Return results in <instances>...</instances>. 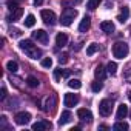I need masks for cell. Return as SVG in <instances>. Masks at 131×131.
Listing matches in <instances>:
<instances>
[{
  "mask_svg": "<svg viewBox=\"0 0 131 131\" xmlns=\"http://www.w3.org/2000/svg\"><path fill=\"white\" fill-rule=\"evenodd\" d=\"M0 119H2V128H6V126H8V123H6V117H5V116H2Z\"/></svg>",
  "mask_w": 131,
  "mask_h": 131,
  "instance_id": "836d02e7",
  "label": "cell"
},
{
  "mask_svg": "<svg viewBox=\"0 0 131 131\" xmlns=\"http://www.w3.org/2000/svg\"><path fill=\"white\" fill-rule=\"evenodd\" d=\"M42 67H43V68H51V67H52V59H51V57H45V59L42 60Z\"/></svg>",
  "mask_w": 131,
  "mask_h": 131,
  "instance_id": "83f0119b",
  "label": "cell"
},
{
  "mask_svg": "<svg viewBox=\"0 0 131 131\" xmlns=\"http://www.w3.org/2000/svg\"><path fill=\"white\" fill-rule=\"evenodd\" d=\"M129 126H128V123H125V122H117V123H114V126H113V129H116V131H126Z\"/></svg>",
  "mask_w": 131,
  "mask_h": 131,
  "instance_id": "44dd1931",
  "label": "cell"
},
{
  "mask_svg": "<svg viewBox=\"0 0 131 131\" xmlns=\"http://www.w3.org/2000/svg\"><path fill=\"white\" fill-rule=\"evenodd\" d=\"M128 17H129V8H128V6H123V8L120 9V14L117 16V20H119L120 23H123V22L128 20Z\"/></svg>",
  "mask_w": 131,
  "mask_h": 131,
  "instance_id": "9a60e30c",
  "label": "cell"
},
{
  "mask_svg": "<svg viewBox=\"0 0 131 131\" xmlns=\"http://www.w3.org/2000/svg\"><path fill=\"white\" fill-rule=\"evenodd\" d=\"M68 73L67 71H63V70H56L54 71V77H56V80H60V77H63V76H67Z\"/></svg>",
  "mask_w": 131,
  "mask_h": 131,
  "instance_id": "f546056e",
  "label": "cell"
},
{
  "mask_svg": "<svg viewBox=\"0 0 131 131\" xmlns=\"http://www.w3.org/2000/svg\"><path fill=\"white\" fill-rule=\"evenodd\" d=\"M128 52H129V48H128V45L125 42H117V43L113 45V54H114V57L123 59V57L128 56Z\"/></svg>",
  "mask_w": 131,
  "mask_h": 131,
  "instance_id": "7a4b0ae2",
  "label": "cell"
},
{
  "mask_svg": "<svg viewBox=\"0 0 131 131\" xmlns=\"http://www.w3.org/2000/svg\"><path fill=\"white\" fill-rule=\"evenodd\" d=\"M111 111H113V100L103 99V100L99 103V113H100V116L108 117V116L111 114Z\"/></svg>",
  "mask_w": 131,
  "mask_h": 131,
  "instance_id": "277c9868",
  "label": "cell"
},
{
  "mask_svg": "<svg viewBox=\"0 0 131 131\" xmlns=\"http://www.w3.org/2000/svg\"><path fill=\"white\" fill-rule=\"evenodd\" d=\"M76 16H77V11H76V9L67 8V9L62 13V16H60V23H62L63 26H70V25L73 23V20L76 19Z\"/></svg>",
  "mask_w": 131,
  "mask_h": 131,
  "instance_id": "3957f363",
  "label": "cell"
},
{
  "mask_svg": "<svg viewBox=\"0 0 131 131\" xmlns=\"http://www.w3.org/2000/svg\"><path fill=\"white\" fill-rule=\"evenodd\" d=\"M102 88H103V85H102L100 82H93V83H91V90H93L94 93H99Z\"/></svg>",
  "mask_w": 131,
  "mask_h": 131,
  "instance_id": "f1b7e54d",
  "label": "cell"
},
{
  "mask_svg": "<svg viewBox=\"0 0 131 131\" xmlns=\"http://www.w3.org/2000/svg\"><path fill=\"white\" fill-rule=\"evenodd\" d=\"M77 102H79V96L77 94H73V93H67V94H65V99H63L65 106L71 108V106L77 105Z\"/></svg>",
  "mask_w": 131,
  "mask_h": 131,
  "instance_id": "8992f818",
  "label": "cell"
},
{
  "mask_svg": "<svg viewBox=\"0 0 131 131\" xmlns=\"http://www.w3.org/2000/svg\"><path fill=\"white\" fill-rule=\"evenodd\" d=\"M49 128H52V125L48 120H40V122H36L32 125V129L34 131H43V129H49Z\"/></svg>",
  "mask_w": 131,
  "mask_h": 131,
  "instance_id": "30bf717a",
  "label": "cell"
},
{
  "mask_svg": "<svg viewBox=\"0 0 131 131\" xmlns=\"http://www.w3.org/2000/svg\"><path fill=\"white\" fill-rule=\"evenodd\" d=\"M100 29H102L103 32H106V34H111V32L114 31V23H113V22L105 20V22H102V23H100Z\"/></svg>",
  "mask_w": 131,
  "mask_h": 131,
  "instance_id": "2e32d148",
  "label": "cell"
},
{
  "mask_svg": "<svg viewBox=\"0 0 131 131\" xmlns=\"http://www.w3.org/2000/svg\"><path fill=\"white\" fill-rule=\"evenodd\" d=\"M71 113L70 111H63L62 114H60V119H59V125L62 126V125H65V123H68L70 120H71Z\"/></svg>",
  "mask_w": 131,
  "mask_h": 131,
  "instance_id": "e0dca14e",
  "label": "cell"
},
{
  "mask_svg": "<svg viewBox=\"0 0 131 131\" xmlns=\"http://www.w3.org/2000/svg\"><path fill=\"white\" fill-rule=\"evenodd\" d=\"M40 16H42V19H43V22H45L46 25H49V26H54V25H56L57 17H56V14H54L52 11H49V9H43V11L40 13Z\"/></svg>",
  "mask_w": 131,
  "mask_h": 131,
  "instance_id": "5b68a950",
  "label": "cell"
},
{
  "mask_svg": "<svg viewBox=\"0 0 131 131\" xmlns=\"http://www.w3.org/2000/svg\"><path fill=\"white\" fill-rule=\"evenodd\" d=\"M6 68H8V71H11V73H17V70H19V65H17L16 62L9 60V62L6 63Z\"/></svg>",
  "mask_w": 131,
  "mask_h": 131,
  "instance_id": "484cf974",
  "label": "cell"
},
{
  "mask_svg": "<svg viewBox=\"0 0 131 131\" xmlns=\"http://www.w3.org/2000/svg\"><path fill=\"white\" fill-rule=\"evenodd\" d=\"M0 99L2 100L6 99V88H2V91H0Z\"/></svg>",
  "mask_w": 131,
  "mask_h": 131,
  "instance_id": "d6a6232c",
  "label": "cell"
},
{
  "mask_svg": "<svg viewBox=\"0 0 131 131\" xmlns=\"http://www.w3.org/2000/svg\"><path fill=\"white\" fill-rule=\"evenodd\" d=\"M128 99H129V100H131V91H129V93H128Z\"/></svg>",
  "mask_w": 131,
  "mask_h": 131,
  "instance_id": "d590c367",
  "label": "cell"
},
{
  "mask_svg": "<svg viewBox=\"0 0 131 131\" xmlns=\"http://www.w3.org/2000/svg\"><path fill=\"white\" fill-rule=\"evenodd\" d=\"M68 86H70V88H73V90H79V88L82 86V83H80V80H79V79H70Z\"/></svg>",
  "mask_w": 131,
  "mask_h": 131,
  "instance_id": "cb8c5ba5",
  "label": "cell"
},
{
  "mask_svg": "<svg viewBox=\"0 0 131 131\" xmlns=\"http://www.w3.org/2000/svg\"><path fill=\"white\" fill-rule=\"evenodd\" d=\"M26 83H28V86H31V88H37V86H39V80H37L34 76H29V77L26 79Z\"/></svg>",
  "mask_w": 131,
  "mask_h": 131,
  "instance_id": "d4e9b609",
  "label": "cell"
},
{
  "mask_svg": "<svg viewBox=\"0 0 131 131\" xmlns=\"http://www.w3.org/2000/svg\"><path fill=\"white\" fill-rule=\"evenodd\" d=\"M67 43H68V36L65 34V32H59V34L56 36V45H57V46L63 48Z\"/></svg>",
  "mask_w": 131,
  "mask_h": 131,
  "instance_id": "8fae6325",
  "label": "cell"
},
{
  "mask_svg": "<svg viewBox=\"0 0 131 131\" xmlns=\"http://www.w3.org/2000/svg\"><path fill=\"white\" fill-rule=\"evenodd\" d=\"M126 114H128V106H126L125 103L119 105V108H117V114H116V119L122 120V119H125V117H126Z\"/></svg>",
  "mask_w": 131,
  "mask_h": 131,
  "instance_id": "5bb4252c",
  "label": "cell"
},
{
  "mask_svg": "<svg viewBox=\"0 0 131 131\" xmlns=\"http://www.w3.org/2000/svg\"><path fill=\"white\" fill-rule=\"evenodd\" d=\"M99 51V45L97 43H91V45H88V48H86V54L88 56H93V54H96Z\"/></svg>",
  "mask_w": 131,
  "mask_h": 131,
  "instance_id": "603a6c76",
  "label": "cell"
},
{
  "mask_svg": "<svg viewBox=\"0 0 131 131\" xmlns=\"http://www.w3.org/2000/svg\"><path fill=\"white\" fill-rule=\"evenodd\" d=\"M22 14H23V9L19 6V8H16V9L11 11V14L8 16V20H9V22H17V20L22 17Z\"/></svg>",
  "mask_w": 131,
  "mask_h": 131,
  "instance_id": "7c38bea8",
  "label": "cell"
},
{
  "mask_svg": "<svg viewBox=\"0 0 131 131\" xmlns=\"http://www.w3.org/2000/svg\"><path fill=\"white\" fill-rule=\"evenodd\" d=\"M42 3H43V0H34V5L36 6H40Z\"/></svg>",
  "mask_w": 131,
  "mask_h": 131,
  "instance_id": "e575fe53",
  "label": "cell"
},
{
  "mask_svg": "<svg viewBox=\"0 0 131 131\" xmlns=\"http://www.w3.org/2000/svg\"><path fill=\"white\" fill-rule=\"evenodd\" d=\"M14 119H16V123H19V125H26V123H29V120H31V114L26 113V111H22V113H17Z\"/></svg>",
  "mask_w": 131,
  "mask_h": 131,
  "instance_id": "52a82bcc",
  "label": "cell"
},
{
  "mask_svg": "<svg viewBox=\"0 0 131 131\" xmlns=\"http://www.w3.org/2000/svg\"><path fill=\"white\" fill-rule=\"evenodd\" d=\"M99 3H100V0H88V3H86V8L93 11V9L99 8Z\"/></svg>",
  "mask_w": 131,
  "mask_h": 131,
  "instance_id": "4316f807",
  "label": "cell"
},
{
  "mask_svg": "<svg viewBox=\"0 0 131 131\" xmlns=\"http://www.w3.org/2000/svg\"><path fill=\"white\" fill-rule=\"evenodd\" d=\"M94 76H96V79H99V80H103L105 79V76H106V73H105V70H103V67H96V70H94Z\"/></svg>",
  "mask_w": 131,
  "mask_h": 131,
  "instance_id": "ac0fdd59",
  "label": "cell"
},
{
  "mask_svg": "<svg viewBox=\"0 0 131 131\" xmlns=\"http://www.w3.org/2000/svg\"><path fill=\"white\" fill-rule=\"evenodd\" d=\"M8 8H9V11H13V9L19 8V5H17L16 2H9V3H8Z\"/></svg>",
  "mask_w": 131,
  "mask_h": 131,
  "instance_id": "1f68e13d",
  "label": "cell"
},
{
  "mask_svg": "<svg viewBox=\"0 0 131 131\" xmlns=\"http://www.w3.org/2000/svg\"><path fill=\"white\" fill-rule=\"evenodd\" d=\"M19 46H20V49H22L28 57H31V59H39V57L42 56V51H40L31 40H22V42L19 43Z\"/></svg>",
  "mask_w": 131,
  "mask_h": 131,
  "instance_id": "6da1fadb",
  "label": "cell"
},
{
  "mask_svg": "<svg viewBox=\"0 0 131 131\" xmlns=\"http://www.w3.org/2000/svg\"><path fill=\"white\" fill-rule=\"evenodd\" d=\"M90 26H91V19H90L88 16H85V17L82 19L80 25H79V31H80V32H86V31L90 29Z\"/></svg>",
  "mask_w": 131,
  "mask_h": 131,
  "instance_id": "4fadbf2b",
  "label": "cell"
},
{
  "mask_svg": "<svg viewBox=\"0 0 131 131\" xmlns=\"http://www.w3.org/2000/svg\"><path fill=\"white\" fill-rule=\"evenodd\" d=\"M67 62H68V54H67V52H65V54H60V56H59V63H60V65L67 63Z\"/></svg>",
  "mask_w": 131,
  "mask_h": 131,
  "instance_id": "4dcf8cb0",
  "label": "cell"
},
{
  "mask_svg": "<svg viewBox=\"0 0 131 131\" xmlns=\"http://www.w3.org/2000/svg\"><path fill=\"white\" fill-rule=\"evenodd\" d=\"M77 117H79L80 120L86 122V123H91V120H93V114H91V111H90V110H85V108L77 110Z\"/></svg>",
  "mask_w": 131,
  "mask_h": 131,
  "instance_id": "ba28073f",
  "label": "cell"
},
{
  "mask_svg": "<svg viewBox=\"0 0 131 131\" xmlns=\"http://www.w3.org/2000/svg\"><path fill=\"white\" fill-rule=\"evenodd\" d=\"M32 37H34L37 42H40V43H48V32L43 31V29L34 31V32H32Z\"/></svg>",
  "mask_w": 131,
  "mask_h": 131,
  "instance_id": "9c48e42d",
  "label": "cell"
},
{
  "mask_svg": "<svg viewBox=\"0 0 131 131\" xmlns=\"http://www.w3.org/2000/svg\"><path fill=\"white\" fill-rule=\"evenodd\" d=\"M54 105H56V96L52 94V96H51V100H49V97L46 99L43 110H45V111H49V110H52V108H54Z\"/></svg>",
  "mask_w": 131,
  "mask_h": 131,
  "instance_id": "d6986e66",
  "label": "cell"
},
{
  "mask_svg": "<svg viewBox=\"0 0 131 131\" xmlns=\"http://www.w3.org/2000/svg\"><path fill=\"white\" fill-rule=\"evenodd\" d=\"M129 114H131V113H129Z\"/></svg>",
  "mask_w": 131,
  "mask_h": 131,
  "instance_id": "8d00e7d4",
  "label": "cell"
},
{
  "mask_svg": "<svg viewBox=\"0 0 131 131\" xmlns=\"http://www.w3.org/2000/svg\"><path fill=\"white\" fill-rule=\"evenodd\" d=\"M106 71H108V74L114 76V74L117 73V63H114V62H110V63L106 65Z\"/></svg>",
  "mask_w": 131,
  "mask_h": 131,
  "instance_id": "ffe728a7",
  "label": "cell"
},
{
  "mask_svg": "<svg viewBox=\"0 0 131 131\" xmlns=\"http://www.w3.org/2000/svg\"><path fill=\"white\" fill-rule=\"evenodd\" d=\"M34 25H36V17H34L32 14H29V16L25 19V26H26V28H32Z\"/></svg>",
  "mask_w": 131,
  "mask_h": 131,
  "instance_id": "7402d4cb",
  "label": "cell"
}]
</instances>
